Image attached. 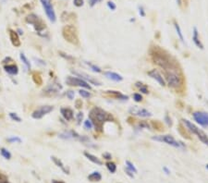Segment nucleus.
<instances>
[{
    "label": "nucleus",
    "instance_id": "obj_2",
    "mask_svg": "<svg viewBox=\"0 0 208 183\" xmlns=\"http://www.w3.org/2000/svg\"><path fill=\"white\" fill-rule=\"evenodd\" d=\"M89 119L92 122V126L95 128V131L101 132L103 131L104 124L107 121H114V117L106 110L95 107L90 111Z\"/></svg>",
    "mask_w": 208,
    "mask_h": 183
},
{
    "label": "nucleus",
    "instance_id": "obj_31",
    "mask_svg": "<svg viewBox=\"0 0 208 183\" xmlns=\"http://www.w3.org/2000/svg\"><path fill=\"white\" fill-rule=\"evenodd\" d=\"M20 59L23 62V64H24L28 69H31V63H30V61L28 60V58L26 57V56L23 54V53H21V54L20 55Z\"/></svg>",
    "mask_w": 208,
    "mask_h": 183
},
{
    "label": "nucleus",
    "instance_id": "obj_30",
    "mask_svg": "<svg viewBox=\"0 0 208 183\" xmlns=\"http://www.w3.org/2000/svg\"><path fill=\"white\" fill-rule=\"evenodd\" d=\"M126 167L128 168L129 170H130L132 173H137V172H138V170H137V168L135 167L134 165L132 164L130 161H129V160L126 161Z\"/></svg>",
    "mask_w": 208,
    "mask_h": 183
},
{
    "label": "nucleus",
    "instance_id": "obj_39",
    "mask_svg": "<svg viewBox=\"0 0 208 183\" xmlns=\"http://www.w3.org/2000/svg\"><path fill=\"white\" fill-rule=\"evenodd\" d=\"M138 128H141V129H142V128L150 129V128H151V127H150V125H149V124H148L147 122H145V121H142V122H140V123H139V125H138Z\"/></svg>",
    "mask_w": 208,
    "mask_h": 183
},
{
    "label": "nucleus",
    "instance_id": "obj_3",
    "mask_svg": "<svg viewBox=\"0 0 208 183\" xmlns=\"http://www.w3.org/2000/svg\"><path fill=\"white\" fill-rule=\"evenodd\" d=\"M166 84L174 90H180L183 87V77L180 69H172L164 70Z\"/></svg>",
    "mask_w": 208,
    "mask_h": 183
},
{
    "label": "nucleus",
    "instance_id": "obj_24",
    "mask_svg": "<svg viewBox=\"0 0 208 183\" xmlns=\"http://www.w3.org/2000/svg\"><path fill=\"white\" fill-rule=\"evenodd\" d=\"M84 155H85L86 158L89 159L91 162L98 165V166H102V165H103V162L100 160L99 158L96 157V156L94 155H92V153H88V152H85V153H84Z\"/></svg>",
    "mask_w": 208,
    "mask_h": 183
},
{
    "label": "nucleus",
    "instance_id": "obj_5",
    "mask_svg": "<svg viewBox=\"0 0 208 183\" xmlns=\"http://www.w3.org/2000/svg\"><path fill=\"white\" fill-rule=\"evenodd\" d=\"M153 141H159V143H164L167 145H170L175 147V148H180V149H184L186 148L185 144L182 141H177L174 137L171 135H159V136H154L152 137Z\"/></svg>",
    "mask_w": 208,
    "mask_h": 183
},
{
    "label": "nucleus",
    "instance_id": "obj_21",
    "mask_svg": "<svg viewBox=\"0 0 208 183\" xmlns=\"http://www.w3.org/2000/svg\"><path fill=\"white\" fill-rule=\"evenodd\" d=\"M106 93L108 94L116 99H119V100H128L129 96L128 95H125V94H122L120 92L118 91H106Z\"/></svg>",
    "mask_w": 208,
    "mask_h": 183
},
{
    "label": "nucleus",
    "instance_id": "obj_27",
    "mask_svg": "<svg viewBox=\"0 0 208 183\" xmlns=\"http://www.w3.org/2000/svg\"><path fill=\"white\" fill-rule=\"evenodd\" d=\"M174 26H175V29H176V32H177L178 38H180V40L181 41L182 43H184V37H183V34H182V32H181V29L180 25H178L176 21H174Z\"/></svg>",
    "mask_w": 208,
    "mask_h": 183
},
{
    "label": "nucleus",
    "instance_id": "obj_34",
    "mask_svg": "<svg viewBox=\"0 0 208 183\" xmlns=\"http://www.w3.org/2000/svg\"><path fill=\"white\" fill-rule=\"evenodd\" d=\"M79 93H80V95L83 97V98H90L92 96V94L88 92V91H86V90H80L79 91Z\"/></svg>",
    "mask_w": 208,
    "mask_h": 183
},
{
    "label": "nucleus",
    "instance_id": "obj_18",
    "mask_svg": "<svg viewBox=\"0 0 208 183\" xmlns=\"http://www.w3.org/2000/svg\"><path fill=\"white\" fill-rule=\"evenodd\" d=\"M9 39L14 46L19 47L20 45V40L19 34L17 33V32H15L13 30H9Z\"/></svg>",
    "mask_w": 208,
    "mask_h": 183
},
{
    "label": "nucleus",
    "instance_id": "obj_54",
    "mask_svg": "<svg viewBox=\"0 0 208 183\" xmlns=\"http://www.w3.org/2000/svg\"><path fill=\"white\" fill-rule=\"evenodd\" d=\"M52 183H65V182L60 181V180H52Z\"/></svg>",
    "mask_w": 208,
    "mask_h": 183
},
{
    "label": "nucleus",
    "instance_id": "obj_25",
    "mask_svg": "<svg viewBox=\"0 0 208 183\" xmlns=\"http://www.w3.org/2000/svg\"><path fill=\"white\" fill-rule=\"evenodd\" d=\"M88 179L92 182H98L102 179V175L98 171H94L88 176Z\"/></svg>",
    "mask_w": 208,
    "mask_h": 183
},
{
    "label": "nucleus",
    "instance_id": "obj_57",
    "mask_svg": "<svg viewBox=\"0 0 208 183\" xmlns=\"http://www.w3.org/2000/svg\"><path fill=\"white\" fill-rule=\"evenodd\" d=\"M206 168H207V169H208V164H207V165H206Z\"/></svg>",
    "mask_w": 208,
    "mask_h": 183
},
{
    "label": "nucleus",
    "instance_id": "obj_41",
    "mask_svg": "<svg viewBox=\"0 0 208 183\" xmlns=\"http://www.w3.org/2000/svg\"><path fill=\"white\" fill-rule=\"evenodd\" d=\"M107 7H108L109 9H111V10H115L116 8H117V6H116V4L113 1H108L107 2Z\"/></svg>",
    "mask_w": 208,
    "mask_h": 183
},
{
    "label": "nucleus",
    "instance_id": "obj_4",
    "mask_svg": "<svg viewBox=\"0 0 208 183\" xmlns=\"http://www.w3.org/2000/svg\"><path fill=\"white\" fill-rule=\"evenodd\" d=\"M181 121L184 124V127H186V129L190 132L195 134L196 136L200 139V141H202V143H204L205 145H208V136L204 131H203L202 129L197 128L193 123L189 121L188 119H182Z\"/></svg>",
    "mask_w": 208,
    "mask_h": 183
},
{
    "label": "nucleus",
    "instance_id": "obj_7",
    "mask_svg": "<svg viewBox=\"0 0 208 183\" xmlns=\"http://www.w3.org/2000/svg\"><path fill=\"white\" fill-rule=\"evenodd\" d=\"M26 21L30 24L33 25L35 30L38 32V33L41 35V33L45 29V24L43 22V20L35 14H30L26 18Z\"/></svg>",
    "mask_w": 208,
    "mask_h": 183
},
{
    "label": "nucleus",
    "instance_id": "obj_33",
    "mask_svg": "<svg viewBox=\"0 0 208 183\" xmlns=\"http://www.w3.org/2000/svg\"><path fill=\"white\" fill-rule=\"evenodd\" d=\"M0 153H1V155L6 158V159H10L11 158V153L5 148H1L0 149Z\"/></svg>",
    "mask_w": 208,
    "mask_h": 183
},
{
    "label": "nucleus",
    "instance_id": "obj_43",
    "mask_svg": "<svg viewBox=\"0 0 208 183\" xmlns=\"http://www.w3.org/2000/svg\"><path fill=\"white\" fill-rule=\"evenodd\" d=\"M77 121H78V124H80V122H82V120L83 119V113L82 112H79V113L77 114Z\"/></svg>",
    "mask_w": 208,
    "mask_h": 183
},
{
    "label": "nucleus",
    "instance_id": "obj_51",
    "mask_svg": "<svg viewBox=\"0 0 208 183\" xmlns=\"http://www.w3.org/2000/svg\"><path fill=\"white\" fill-rule=\"evenodd\" d=\"M59 54H60V56H61V57H65L66 59H68V60H73V57H69V56H68V55H67V56H65V54H63L62 52H60Z\"/></svg>",
    "mask_w": 208,
    "mask_h": 183
},
{
    "label": "nucleus",
    "instance_id": "obj_56",
    "mask_svg": "<svg viewBox=\"0 0 208 183\" xmlns=\"http://www.w3.org/2000/svg\"><path fill=\"white\" fill-rule=\"evenodd\" d=\"M176 2L178 6H181V0H176Z\"/></svg>",
    "mask_w": 208,
    "mask_h": 183
},
{
    "label": "nucleus",
    "instance_id": "obj_12",
    "mask_svg": "<svg viewBox=\"0 0 208 183\" xmlns=\"http://www.w3.org/2000/svg\"><path fill=\"white\" fill-rule=\"evenodd\" d=\"M194 120L202 126H208V113L205 112H194L192 114Z\"/></svg>",
    "mask_w": 208,
    "mask_h": 183
},
{
    "label": "nucleus",
    "instance_id": "obj_13",
    "mask_svg": "<svg viewBox=\"0 0 208 183\" xmlns=\"http://www.w3.org/2000/svg\"><path fill=\"white\" fill-rule=\"evenodd\" d=\"M72 73H73L75 76H76V77H80V79L84 80L85 81H88L89 83H91V84H94V85H95V86H101V85H102V83H101V82L98 81V80H96V79H94V78H92V76L88 75V74H86V73H84V72L72 71Z\"/></svg>",
    "mask_w": 208,
    "mask_h": 183
},
{
    "label": "nucleus",
    "instance_id": "obj_38",
    "mask_svg": "<svg viewBox=\"0 0 208 183\" xmlns=\"http://www.w3.org/2000/svg\"><path fill=\"white\" fill-rule=\"evenodd\" d=\"M8 143H21V140L19 138V137H11V138H8Z\"/></svg>",
    "mask_w": 208,
    "mask_h": 183
},
{
    "label": "nucleus",
    "instance_id": "obj_17",
    "mask_svg": "<svg viewBox=\"0 0 208 183\" xmlns=\"http://www.w3.org/2000/svg\"><path fill=\"white\" fill-rule=\"evenodd\" d=\"M105 76L108 80H111L113 81H116V82H119L121 81H123V77L121 76L120 74H118L116 72H112V71H106L104 72Z\"/></svg>",
    "mask_w": 208,
    "mask_h": 183
},
{
    "label": "nucleus",
    "instance_id": "obj_52",
    "mask_svg": "<svg viewBox=\"0 0 208 183\" xmlns=\"http://www.w3.org/2000/svg\"><path fill=\"white\" fill-rule=\"evenodd\" d=\"M163 170L165 171V173H166V175H169V174H170V170L167 168L166 167H163Z\"/></svg>",
    "mask_w": 208,
    "mask_h": 183
},
{
    "label": "nucleus",
    "instance_id": "obj_20",
    "mask_svg": "<svg viewBox=\"0 0 208 183\" xmlns=\"http://www.w3.org/2000/svg\"><path fill=\"white\" fill-rule=\"evenodd\" d=\"M60 112H61L62 117H64L66 120L69 121V120H71L73 119V111H72V109L68 108V107H62L60 109Z\"/></svg>",
    "mask_w": 208,
    "mask_h": 183
},
{
    "label": "nucleus",
    "instance_id": "obj_15",
    "mask_svg": "<svg viewBox=\"0 0 208 183\" xmlns=\"http://www.w3.org/2000/svg\"><path fill=\"white\" fill-rule=\"evenodd\" d=\"M192 41L194 45L198 47V48L203 50L204 47V45L202 43V41L200 39V36H199V32H198V29L194 27L193 28V31H192Z\"/></svg>",
    "mask_w": 208,
    "mask_h": 183
},
{
    "label": "nucleus",
    "instance_id": "obj_14",
    "mask_svg": "<svg viewBox=\"0 0 208 183\" xmlns=\"http://www.w3.org/2000/svg\"><path fill=\"white\" fill-rule=\"evenodd\" d=\"M148 76L150 78H152L153 80H154L155 81H157L161 86L166 85V81H165L164 77L160 74V72L157 69H152V70H150V71H148Z\"/></svg>",
    "mask_w": 208,
    "mask_h": 183
},
{
    "label": "nucleus",
    "instance_id": "obj_10",
    "mask_svg": "<svg viewBox=\"0 0 208 183\" xmlns=\"http://www.w3.org/2000/svg\"><path fill=\"white\" fill-rule=\"evenodd\" d=\"M53 110H54V107H52V105H43V107L36 109L35 111H33L32 117L35 119H42L44 115L50 113V112Z\"/></svg>",
    "mask_w": 208,
    "mask_h": 183
},
{
    "label": "nucleus",
    "instance_id": "obj_47",
    "mask_svg": "<svg viewBox=\"0 0 208 183\" xmlns=\"http://www.w3.org/2000/svg\"><path fill=\"white\" fill-rule=\"evenodd\" d=\"M125 171H126V174L128 175L129 177H130L131 179H133V178H134V173H132L130 170H129L128 168L126 167V168H125Z\"/></svg>",
    "mask_w": 208,
    "mask_h": 183
},
{
    "label": "nucleus",
    "instance_id": "obj_26",
    "mask_svg": "<svg viewBox=\"0 0 208 183\" xmlns=\"http://www.w3.org/2000/svg\"><path fill=\"white\" fill-rule=\"evenodd\" d=\"M135 86L138 88L139 90L141 91V93H144V94H147V93H149L147 86L144 85L142 82H141V81H137L136 83H135Z\"/></svg>",
    "mask_w": 208,
    "mask_h": 183
},
{
    "label": "nucleus",
    "instance_id": "obj_8",
    "mask_svg": "<svg viewBox=\"0 0 208 183\" xmlns=\"http://www.w3.org/2000/svg\"><path fill=\"white\" fill-rule=\"evenodd\" d=\"M66 83L69 86H78V87L85 88V89H88V90L92 89V87L88 84L87 81H85L84 80L80 78H78V77H72V76L67 77Z\"/></svg>",
    "mask_w": 208,
    "mask_h": 183
},
{
    "label": "nucleus",
    "instance_id": "obj_32",
    "mask_svg": "<svg viewBox=\"0 0 208 183\" xmlns=\"http://www.w3.org/2000/svg\"><path fill=\"white\" fill-rule=\"evenodd\" d=\"M85 63L88 65V67L92 70V71L97 72V73H100V72L102 71L101 69H100L99 67H97L96 65H94V64H92V63H90V62H85Z\"/></svg>",
    "mask_w": 208,
    "mask_h": 183
},
{
    "label": "nucleus",
    "instance_id": "obj_35",
    "mask_svg": "<svg viewBox=\"0 0 208 183\" xmlns=\"http://www.w3.org/2000/svg\"><path fill=\"white\" fill-rule=\"evenodd\" d=\"M9 117H10V119H12V120H15L17 122H20L21 121V119L20 117L17 115L16 113H9Z\"/></svg>",
    "mask_w": 208,
    "mask_h": 183
},
{
    "label": "nucleus",
    "instance_id": "obj_29",
    "mask_svg": "<svg viewBox=\"0 0 208 183\" xmlns=\"http://www.w3.org/2000/svg\"><path fill=\"white\" fill-rule=\"evenodd\" d=\"M106 166L110 173H115L116 171H117V166H116V164L113 162H107L106 164Z\"/></svg>",
    "mask_w": 208,
    "mask_h": 183
},
{
    "label": "nucleus",
    "instance_id": "obj_19",
    "mask_svg": "<svg viewBox=\"0 0 208 183\" xmlns=\"http://www.w3.org/2000/svg\"><path fill=\"white\" fill-rule=\"evenodd\" d=\"M62 89V86L60 85V83H54V84H52L50 86H48L46 89L44 91L45 93H49V94H55V93H57L60 90Z\"/></svg>",
    "mask_w": 208,
    "mask_h": 183
},
{
    "label": "nucleus",
    "instance_id": "obj_16",
    "mask_svg": "<svg viewBox=\"0 0 208 183\" xmlns=\"http://www.w3.org/2000/svg\"><path fill=\"white\" fill-rule=\"evenodd\" d=\"M59 137L64 140H71V139H80V135L75 132L73 131H66V132H62L59 135Z\"/></svg>",
    "mask_w": 208,
    "mask_h": 183
},
{
    "label": "nucleus",
    "instance_id": "obj_28",
    "mask_svg": "<svg viewBox=\"0 0 208 183\" xmlns=\"http://www.w3.org/2000/svg\"><path fill=\"white\" fill-rule=\"evenodd\" d=\"M32 80H33V81L35 82L37 85H41L43 83L42 77H41V75H40L39 73H36V72L32 73Z\"/></svg>",
    "mask_w": 208,
    "mask_h": 183
},
{
    "label": "nucleus",
    "instance_id": "obj_40",
    "mask_svg": "<svg viewBox=\"0 0 208 183\" xmlns=\"http://www.w3.org/2000/svg\"><path fill=\"white\" fill-rule=\"evenodd\" d=\"M84 128L86 129H91L92 128V122L90 121V119H87V120H85L84 121Z\"/></svg>",
    "mask_w": 208,
    "mask_h": 183
},
{
    "label": "nucleus",
    "instance_id": "obj_53",
    "mask_svg": "<svg viewBox=\"0 0 208 183\" xmlns=\"http://www.w3.org/2000/svg\"><path fill=\"white\" fill-rule=\"evenodd\" d=\"M34 59H35L36 61H38V63H39V64L43 65V66H44V65H45V62H44V61H43V60H40V59H38V58H37V59H36V58H34Z\"/></svg>",
    "mask_w": 208,
    "mask_h": 183
},
{
    "label": "nucleus",
    "instance_id": "obj_23",
    "mask_svg": "<svg viewBox=\"0 0 208 183\" xmlns=\"http://www.w3.org/2000/svg\"><path fill=\"white\" fill-rule=\"evenodd\" d=\"M51 159H52V161H53L56 165V167H59L61 168V170L64 172L65 174H69V171L68 168H66V167L64 166V164L62 163V161L60 160L59 158H56V156H51Z\"/></svg>",
    "mask_w": 208,
    "mask_h": 183
},
{
    "label": "nucleus",
    "instance_id": "obj_42",
    "mask_svg": "<svg viewBox=\"0 0 208 183\" xmlns=\"http://www.w3.org/2000/svg\"><path fill=\"white\" fill-rule=\"evenodd\" d=\"M83 0H73V4L76 6V7L80 8V7H82L83 6Z\"/></svg>",
    "mask_w": 208,
    "mask_h": 183
},
{
    "label": "nucleus",
    "instance_id": "obj_9",
    "mask_svg": "<svg viewBox=\"0 0 208 183\" xmlns=\"http://www.w3.org/2000/svg\"><path fill=\"white\" fill-rule=\"evenodd\" d=\"M43 5V8L45 11V14L47 16V18L49 19V20L51 22H56V13L53 6H52V0H40Z\"/></svg>",
    "mask_w": 208,
    "mask_h": 183
},
{
    "label": "nucleus",
    "instance_id": "obj_44",
    "mask_svg": "<svg viewBox=\"0 0 208 183\" xmlns=\"http://www.w3.org/2000/svg\"><path fill=\"white\" fill-rule=\"evenodd\" d=\"M74 95H75V93H74V91H68L67 92V97L69 99V100H73V98H74Z\"/></svg>",
    "mask_w": 208,
    "mask_h": 183
},
{
    "label": "nucleus",
    "instance_id": "obj_50",
    "mask_svg": "<svg viewBox=\"0 0 208 183\" xmlns=\"http://www.w3.org/2000/svg\"><path fill=\"white\" fill-rule=\"evenodd\" d=\"M139 14H140L142 17H144L145 16V12H144V9H143V8L142 7H139Z\"/></svg>",
    "mask_w": 208,
    "mask_h": 183
},
{
    "label": "nucleus",
    "instance_id": "obj_36",
    "mask_svg": "<svg viewBox=\"0 0 208 183\" xmlns=\"http://www.w3.org/2000/svg\"><path fill=\"white\" fill-rule=\"evenodd\" d=\"M0 183H10V182L8 181V179L7 176L0 173Z\"/></svg>",
    "mask_w": 208,
    "mask_h": 183
},
{
    "label": "nucleus",
    "instance_id": "obj_45",
    "mask_svg": "<svg viewBox=\"0 0 208 183\" xmlns=\"http://www.w3.org/2000/svg\"><path fill=\"white\" fill-rule=\"evenodd\" d=\"M102 1V0H89V5H90V7L92 8V7H94V6L98 3H100Z\"/></svg>",
    "mask_w": 208,
    "mask_h": 183
},
{
    "label": "nucleus",
    "instance_id": "obj_48",
    "mask_svg": "<svg viewBox=\"0 0 208 183\" xmlns=\"http://www.w3.org/2000/svg\"><path fill=\"white\" fill-rule=\"evenodd\" d=\"M103 157L105 159H106V160H110V159L112 158V155L109 153H103Z\"/></svg>",
    "mask_w": 208,
    "mask_h": 183
},
{
    "label": "nucleus",
    "instance_id": "obj_1",
    "mask_svg": "<svg viewBox=\"0 0 208 183\" xmlns=\"http://www.w3.org/2000/svg\"><path fill=\"white\" fill-rule=\"evenodd\" d=\"M150 56L153 62L160 67L162 69L167 70L172 69H178V64L166 51L159 46H154L150 49Z\"/></svg>",
    "mask_w": 208,
    "mask_h": 183
},
{
    "label": "nucleus",
    "instance_id": "obj_11",
    "mask_svg": "<svg viewBox=\"0 0 208 183\" xmlns=\"http://www.w3.org/2000/svg\"><path fill=\"white\" fill-rule=\"evenodd\" d=\"M130 114L132 116H137L140 117H152V113L145 108H140L138 107H132L129 110Z\"/></svg>",
    "mask_w": 208,
    "mask_h": 183
},
{
    "label": "nucleus",
    "instance_id": "obj_46",
    "mask_svg": "<svg viewBox=\"0 0 208 183\" xmlns=\"http://www.w3.org/2000/svg\"><path fill=\"white\" fill-rule=\"evenodd\" d=\"M165 121H166V123L167 124V126H172V120H171V119L169 117V115H166V117H165Z\"/></svg>",
    "mask_w": 208,
    "mask_h": 183
},
{
    "label": "nucleus",
    "instance_id": "obj_22",
    "mask_svg": "<svg viewBox=\"0 0 208 183\" xmlns=\"http://www.w3.org/2000/svg\"><path fill=\"white\" fill-rule=\"evenodd\" d=\"M4 69H5V71L6 72H8V74L10 75H17L19 72V68L17 65H6V66L4 67Z\"/></svg>",
    "mask_w": 208,
    "mask_h": 183
},
{
    "label": "nucleus",
    "instance_id": "obj_49",
    "mask_svg": "<svg viewBox=\"0 0 208 183\" xmlns=\"http://www.w3.org/2000/svg\"><path fill=\"white\" fill-rule=\"evenodd\" d=\"M75 107H76L77 108H80V107H82V102L80 101V100H77V101L75 102Z\"/></svg>",
    "mask_w": 208,
    "mask_h": 183
},
{
    "label": "nucleus",
    "instance_id": "obj_37",
    "mask_svg": "<svg viewBox=\"0 0 208 183\" xmlns=\"http://www.w3.org/2000/svg\"><path fill=\"white\" fill-rule=\"evenodd\" d=\"M133 99H134L135 102L139 103V102H142V96L141 93H134V94H133Z\"/></svg>",
    "mask_w": 208,
    "mask_h": 183
},
{
    "label": "nucleus",
    "instance_id": "obj_55",
    "mask_svg": "<svg viewBox=\"0 0 208 183\" xmlns=\"http://www.w3.org/2000/svg\"><path fill=\"white\" fill-rule=\"evenodd\" d=\"M18 33H19L18 34H20V35H22V34H23V31H21L20 29H18Z\"/></svg>",
    "mask_w": 208,
    "mask_h": 183
},
{
    "label": "nucleus",
    "instance_id": "obj_6",
    "mask_svg": "<svg viewBox=\"0 0 208 183\" xmlns=\"http://www.w3.org/2000/svg\"><path fill=\"white\" fill-rule=\"evenodd\" d=\"M62 35L66 41L72 45H78L79 39H78V33L77 30L73 25H66L64 26L62 30Z\"/></svg>",
    "mask_w": 208,
    "mask_h": 183
}]
</instances>
